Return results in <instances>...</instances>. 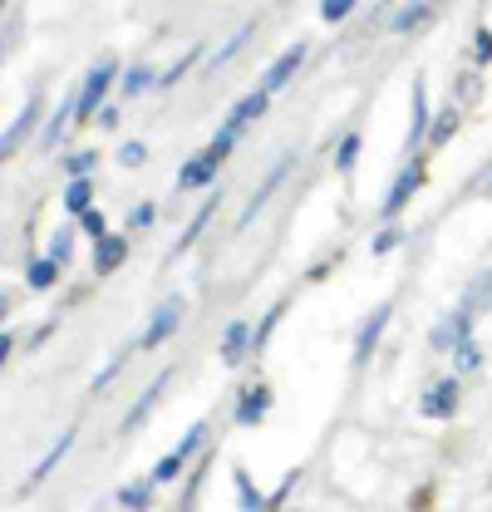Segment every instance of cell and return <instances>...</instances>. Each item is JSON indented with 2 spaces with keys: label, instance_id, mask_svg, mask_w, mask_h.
<instances>
[{
  "label": "cell",
  "instance_id": "obj_1",
  "mask_svg": "<svg viewBox=\"0 0 492 512\" xmlns=\"http://www.w3.org/2000/svg\"><path fill=\"white\" fill-rule=\"evenodd\" d=\"M424 178H429V158H424V153H419V158H409V163L399 168V178L389 183L384 202H379V217H384V227H394V222H399V212L414 202V192L424 188Z\"/></svg>",
  "mask_w": 492,
  "mask_h": 512
},
{
  "label": "cell",
  "instance_id": "obj_2",
  "mask_svg": "<svg viewBox=\"0 0 492 512\" xmlns=\"http://www.w3.org/2000/svg\"><path fill=\"white\" fill-rule=\"evenodd\" d=\"M114 79H119V64L114 60H99L84 79H79V124H99V114L109 109L104 99H109Z\"/></svg>",
  "mask_w": 492,
  "mask_h": 512
},
{
  "label": "cell",
  "instance_id": "obj_3",
  "mask_svg": "<svg viewBox=\"0 0 492 512\" xmlns=\"http://www.w3.org/2000/svg\"><path fill=\"white\" fill-rule=\"evenodd\" d=\"M183 316H187V301H183V296H163V301L153 306L148 325L138 330V350H158V345H168V340L178 335Z\"/></svg>",
  "mask_w": 492,
  "mask_h": 512
},
{
  "label": "cell",
  "instance_id": "obj_4",
  "mask_svg": "<svg viewBox=\"0 0 492 512\" xmlns=\"http://www.w3.org/2000/svg\"><path fill=\"white\" fill-rule=\"evenodd\" d=\"M40 114H45V94L35 89L25 104H20V114L10 119V128H5V143H0V158L10 163V158H20V143H30L35 138V128H45L40 124Z\"/></svg>",
  "mask_w": 492,
  "mask_h": 512
},
{
  "label": "cell",
  "instance_id": "obj_5",
  "mask_svg": "<svg viewBox=\"0 0 492 512\" xmlns=\"http://www.w3.org/2000/svg\"><path fill=\"white\" fill-rule=\"evenodd\" d=\"M291 168H296V148H286V153H281V158H276V163L266 168V178L256 183V192L246 197V207L237 212V227H251V222H256V212H261V207L271 202V192H276L281 183H286V178H291Z\"/></svg>",
  "mask_w": 492,
  "mask_h": 512
},
{
  "label": "cell",
  "instance_id": "obj_6",
  "mask_svg": "<svg viewBox=\"0 0 492 512\" xmlns=\"http://www.w3.org/2000/svg\"><path fill=\"white\" fill-rule=\"evenodd\" d=\"M473 320H478V316L458 301L448 316H438V325L429 330V345L438 350V355H453L458 345H468V340H473Z\"/></svg>",
  "mask_w": 492,
  "mask_h": 512
},
{
  "label": "cell",
  "instance_id": "obj_7",
  "mask_svg": "<svg viewBox=\"0 0 492 512\" xmlns=\"http://www.w3.org/2000/svg\"><path fill=\"white\" fill-rule=\"evenodd\" d=\"M458 404H463V384H458V375H443V380H433L429 389L419 394V419L443 424V419L458 414Z\"/></svg>",
  "mask_w": 492,
  "mask_h": 512
},
{
  "label": "cell",
  "instance_id": "obj_8",
  "mask_svg": "<svg viewBox=\"0 0 492 512\" xmlns=\"http://www.w3.org/2000/svg\"><path fill=\"white\" fill-rule=\"evenodd\" d=\"M429 128H433L429 84H424V74H419L414 89H409V133H404V153H409V158H419V148L429 143Z\"/></svg>",
  "mask_w": 492,
  "mask_h": 512
},
{
  "label": "cell",
  "instance_id": "obj_9",
  "mask_svg": "<svg viewBox=\"0 0 492 512\" xmlns=\"http://www.w3.org/2000/svg\"><path fill=\"white\" fill-rule=\"evenodd\" d=\"M389 316H394V301H379L365 316L360 335H355V350H350V365H355V370H365L369 360H374V350H379V340H384V330H389Z\"/></svg>",
  "mask_w": 492,
  "mask_h": 512
},
{
  "label": "cell",
  "instance_id": "obj_10",
  "mask_svg": "<svg viewBox=\"0 0 492 512\" xmlns=\"http://www.w3.org/2000/svg\"><path fill=\"white\" fill-rule=\"evenodd\" d=\"M306 55H310V45H306V40L286 45V50H281L276 60H271L266 69H261V84H256V89H266V94H281V89H286V84L296 79V69L306 64Z\"/></svg>",
  "mask_w": 492,
  "mask_h": 512
},
{
  "label": "cell",
  "instance_id": "obj_11",
  "mask_svg": "<svg viewBox=\"0 0 492 512\" xmlns=\"http://www.w3.org/2000/svg\"><path fill=\"white\" fill-rule=\"evenodd\" d=\"M271 399H276V394H271V384H266V380L246 384L242 394H237V409H232V424H237V429H256V424H261V419L271 414Z\"/></svg>",
  "mask_w": 492,
  "mask_h": 512
},
{
  "label": "cell",
  "instance_id": "obj_12",
  "mask_svg": "<svg viewBox=\"0 0 492 512\" xmlns=\"http://www.w3.org/2000/svg\"><path fill=\"white\" fill-rule=\"evenodd\" d=\"M251 330H256V325H251L246 316H237V320H227V325H222L217 355H222V365H227V370H237V365L251 360Z\"/></svg>",
  "mask_w": 492,
  "mask_h": 512
},
{
  "label": "cell",
  "instance_id": "obj_13",
  "mask_svg": "<svg viewBox=\"0 0 492 512\" xmlns=\"http://www.w3.org/2000/svg\"><path fill=\"white\" fill-rule=\"evenodd\" d=\"M168 380H173V370H158L153 380H148V389L128 404V414H123V434H138L143 424H148V414L158 409V399H163V389H168Z\"/></svg>",
  "mask_w": 492,
  "mask_h": 512
},
{
  "label": "cell",
  "instance_id": "obj_14",
  "mask_svg": "<svg viewBox=\"0 0 492 512\" xmlns=\"http://www.w3.org/2000/svg\"><path fill=\"white\" fill-rule=\"evenodd\" d=\"M74 439H79V434H74V429H64L60 439H55V444L45 448V453H40V463H35V468L25 473V483H20V498H30V493H35V488H40V483H45V478H50L55 468H60V463H64V453L74 448Z\"/></svg>",
  "mask_w": 492,
  "mask_h": 512
},
{
  "label": "cell",
  "instance_id": "obj_15",
  "mask_svg": "<svg viewBox=\"0 0 492 512\" xmlns=\"http://www.w3.org/2000/svg\"><path fill=\"white\" fill-rule=\"evenodd\" d=\"M266 109H271V94H266V89H251V94H242V99H237V104L227 109V119H222V128L242 138L246 128L256 124V119H261Z\"/></svg>",
  "mask_w": 492,
  "mask_h": 512
},
{
  "label": "cell",
  "instance_id": "obj_16",
  "mask_svg": "<svg viewBox=\"0 0 492 512\" xmlns=\"http://www.w3.org/2000/svg\"><path fill=\"white\" fill-rule=\"evenodd\" d=\"M217 168H222V163H217V158H212L207 148H202V153H192L183 168H178V178H173V192H197V188H207V183L217 178Z\"/></svg>",
  "mask_w": 492,
  "mask_h": 512
},
{
  "label": "cell",
  "instance_id": "obj_17",
  "mask_svg": "<svg viewBox=\"0 0 492 512\" xmlns=\"http://www.w3.org/2000/svg\"><path fill=\"white\" fill-rule=\"evenodd\" d=\"M217 468V448H207L197 463H192V473L183 478V493H178V512H192L197 508V498H202V488H207V473Z\"/></svg>",
  "mask_w": 492,
  "mask_h": 512
},
{
  "label": "cell",
  "instance_id": "obj_18",
  "mask_svg": "<svg viewBox=\"0 0 492 512\" xmlns=\"http://www.w3.org/2000/svg\"><path fill=\"white\" fill-rule=\"evenodd\" d=\"M128 261V232H109L104 242H94V276H114Z\"/></svg>",
  "mask_w": 492,
  "mask_h": 512
},
{
  "label": "cell",
  "instance_id": "obj_19",
  "mask_svg": "<svg viewBox=\"0 0 492 512\" xmlns=\"http://www.w3.org/2000/svg\"><path fill=\"white\" fill-rule=\"evenodd\" d=\"M217 202H222V188L212 192V197H202V207L187 217V227H183V237H178V247H173V256H183V252H192V247H197V237L207 232V222H212V212H217Z\"/></svg>",
  "mask_w": 492,
  "mask_h": 512
},
{
  "label": "cell",
  "instance_id": "obj_20",
  "mask_svg": "<svg viewBox=\"0 0 492 512\" xmlns=\"http://www.w3.org/2000/svg\"><path fill=\"white\" fill-rule=\"evenodd\" d=\"M433 15H438V10H433L429 0L399 5V10L389 15V30H394V35H414V30H424V25H433Z\"/></svg>",
  "mask_w": 492,
  "mask_h": 512
},
{
  "label": "cell",
  "instance_id": "obj_21",
  "mask_svg": "<svg viewBox=\"0 0 492 512\" xmlns=\"http://www.w3.org/2000/svg\"><path fill=\"white\" fill-rule=\"evenodd\" d=\"M281 316H286V296H281V301H271V306L261 311V320H256V330H251V360H261V355H266V345H271V335H276Z\"/></svg>",
  "mask_w": 492,
  "mask_h": 512
},
{
  "label": "cell",
  "instance_id": "obj_22",
  "mask_svg": "<svg viewBox=\"0 0 492 512\" xmlns=\"http://www.w3.org/2000/svg\"><path fill=\"white\" fill-rule=\"evenodd\" d=\"M153 478H128L119 493H114V503H119L123 512H153Z\"/></svg>",
  "mask_w": 492,
  "mask_h": 512
},
{
  "label": "cell",
  "instance_id": "obj_23",
  "mask_svg": "<svg viewBox=\"0 0 492 512\" xmlns=\"http://www.w3.org/2000/svg\"><path fill=\"white\" fill-rule=\"evenodd\" d=\"M232 488H237V508H242V512H266V508H271V498L251 483V473H246L242 463L232 468Z\"/></svg>",
  "mask_w": 492,
  "mask_h": 512
},
{
  "label": "cell",
  "instance_id": "obj_24",
  "mask_svg": "<svg viewBox=\"0 0 492 512\" xmlns=\"http://www.w3.org/2000/svg\"><path fill=\"white\" fill-rule=\"evenodd\" d=\"M60 202H64V212H69L74 222H79L84 212H94V178H79V183H64Z\"/></svg>",
  "mask_w": 492,
  "mask_h": 512
},
{
  "label": "cell",
  "instance_id": "obj_25",
  "mask_svg": "<svg viewBox=\"0 0 492 512\" xmlns=\"http://www.w3.org/2000/svg\"><path fill=\"white\" fill-rule=\"evenodd\" d=\"M60 276H64V266L50 261V256H35V261L25 266V286H30V291H55Z\"/></svg>",
  "mask_w": 492,
  "mask_h": 512
},
{
  "label": "cell",
  "instance_id": "obj_26",
  "mask_svg": "<svg viewBox=\"0 0 492 512\" xmlns=\"http://www.w3.org/2000/svg\"><path fill=\"white\" fill-rule=\"evenodd\" d=\"M458 124H463V114H458V104L448 99L438 114H433V128H429V148H443L453 133H458Z\"/></svg>",
  "mask_w": 492,
  "mask_h": 512
},
{
  "label": "cell",
  "instance_id": "obj_27",
  "mask_svg": "<svg viewBox=\"0 0 492 512\" xmlns=\"http://www.w3.org/2000/svg\"><path fill=\"white\" fill-rule=\"evenodd\" d=\"M463 306H468L473 316H488V311H492V266L473 276V286L463 291Z\"/></svg>",
  "mask_w": 492,
  "mask_h": 512
},
{
  "label": "cell",
  "instance_id": "obj_28",
  "mask_svg": "<svg viewBox=\"0 0 492 512\" xmlns=\"http://www.w3.org/2000/svg\"><path fill=\"white\" fill-rule=\"evenodd\" d=\"M148 478H153L158 488H163V483H178V478H187V458L178 453V448H168V453L153 463V473H148Z\"/></svg>",
  "mask_w": 492,
  "mask_h": 512
},
{
  "label": "cell",
  "instance_id": "obj_29",
  "mask_svg": "<svg viewBox=\"0 0 492 512\" xmlns=\"http://www.w3.org/2000/svg\"><path fill=\"white\" fill-rule=\"evenodd\" d=\"M251 35H256V20H246L242 30H232V35H227V45H222V50L212 55V69H222V64H232V60H237V55L246 50V45H251Z\"/></svg>",
  "mask_w": 492,
  "mask_h": 512
},
{
  "label": "cell",
  "instance_id": "obj_30",
  "mask_svg": "<svg viewBox=\"0 0 492 512\" xmlns=\"http://www.w3.org/2000/svg\"><path fill=\"white\" fill-rule=\"evenodd\" d=\"M64 163V178L69 183H79V178H94V168H99V153L94 148H74L69 158H60Z\"/></svg>",
  "mask_w": 492,
  "mask_h": 512
},
{
  "label": "cell",
  "instance_id": "obj_31",
  "mask_svg": "<svg viewBox=\"0 0 492 512\" xmlns=\"http://www.w3.org/2000/svg\"><path fill=\"white\" fill-rule=\"evenodd\" d=\"M119 89H123V99H138L143 89H158V74H153L148 64H133V69H123Z\"/></svg>",
  "mask_w": 492,
  "mask_h": 512
},
{
  "label": "cell",
  "instance_id": "obj_32",
  "mask_svg": "<svg viewBox=\"0 0 492 512\" xmlns=\"http://www.w3.org/2000/svg\"><path fill=\"white\" fill-rule=\"evenodd\" d=\"M197 60H202V45H187V55H178V60H173L168 69H163V74H158V89H173V84H183L187 69H192Z\"/></svg>",
  "mask_w": 492,
  "mask_h": 512
},
{
  "label": "cell",
  "instance_id": "obj_33",
  "mask_svg": "<svg viewBox=\"0 0 492 512\" xmlns=\"http://www.w3.org/2000/svg\"><path fill=\"white\" fill-rule=\"evenodd\" d=\"M360 148H365V138H360L355 128H350V133H345V138L335 143V168H340L345 178L355 173V163H360Z\"/></svg>",
  "mask_w": 492,
  "mask_h": 512
},
{
  "label": "cell",
  "instance_id": "obj_34",
  "mask_svg": "<svg viewBox=\"0 0 492 512\" xmlns=\"http://www.w3.org/2000/svg\"><path fill=\"white\" fill-rule=\"evenodd\" d=\"M473 370H483V345L478 340H468V345L453 350V375H473Z\"/></svg>",
  "mask_w": 492,
  "mask_h": 512
},
{
  "label": "cell",
  "instance_id": "obj_35",
  "mask_svg": "<svg viewBox=\"0 0 492 512\" xmlns=\"http://www.w3.org/2000/svg\"><path fill=\"white\" fill-rule=\"evenodd\" d=\"M404 237H409V232H404L399 222H394V227H379V232L369 237V252H374V256H389L394 247H404Z\"/></svg>",
  "mask_w": 492,
  "mask_h": 512
},
{
  "label": "cell",
  "instance_id": "obj_36",
  "mask_svg": "<svg viewBox=\"0 0 492 512\" xmlns=\"http://www.w3.org/2000/svg\"><path fill=\"white\" fill-rule=\"evenodd\" d=\"M74 237H79V227H74V222H69V227H60V232H55V242H50V261L69 266V256H74Z\"/></svg>",
  "mask_w": 492,
  "mask_h": 512
},
{
  "label": "cell",
  "instance_id": "obj_37",
  "mask_svg": "<svg viewBox=\"0 0 492 512\" xmlns=\"http://www.w3.org/2000/svg\"><path fill=\"white\" fill-rule=\"evenodd\" d=\"M74 227H79V232H84V237H94V242H104V237H109V232H114V227H109V217H104V212H99V207H94V212H84V217H79V222H74Z\"/></svg>",
  "mask_w": 492,
  "mask_h": 512
},
{
  "label": "cell",
  "instance_id": "obj_38",
  "mask_svg": "<svg viewBox=\"0 0 492 512\" xmlns=\"http://www.w3.org/2000/svg\"><path fill=\"white\" fill-rule=\"evenodd\" d=\"M123 360H128V350H119V355H109V365H104V370H99V375H94V384H89V394H104V389H109V384L119 380Z\"/></svg>",
  "mask_w": 492,
  "mask_h": 512
},
{
  "label": "cell",
  "instance_id": "obj_39",
  "mask_svg": "<svg viewBox=\"0 0 492 512\" xmlns=\"http://www.w3.org/2000/svg\"><path fill=\"white\" fill-rule=\"evenodd\" d=\"M232 148H237V133H227V128L217 124V133L207 138V153H212L217 163H227V158H232Z\"/></svg>",
  "mask_w": 492,
  "mask_h": 512
},
{
  "label": "cell",
  "instance_id": "obj_40",
  "mask_svg": "<svg viewBox=\"0 0 492 512\" xmlns=\"http://www.w3.org/2000/svg\"><path fill=\"white\" fill-rule=\"evenodd\" d=\"M473 64H478V69L492 64V25H478V30H473Z\"/></svg>",
  "mask_w": 492,
  "mask_h": 512
},
{
  "label": "cell",
  "instance_id": "obj_41",
  "mask_svg": "<svg viewBox=\"0 0 492 512\" xmlns=\"http://www.w3.org/2000/svg\"><path fill=\"white\" fill-rule=\"evenodd\" d=\"M119 163L123 168H143V163H148V143H143V138H128L119 148Z\"/></svg>",
  "mask_w": 492,
  "mask_h": 512
},
{
  "label": "cell",
  "instance_id": "obj_42",
  "mask_svg": "<svg viewBox=\"0 0 492 512\" xmlns=\"http://www.w3.org/2000/svg\"><path fill=\"white\" fill-rule=\"evenodd\" d=\"M350 15H355L350 0H325V5H320V20H325V25H340V20H350Z\"/></svg>",
  "mask_w": 492,
  "mask_h": 512
},
{
  "label": "cell",
  "instance_id": "obj_43",
  "mask_svg": "<svg viewBox=\"0 0 492 512\" xmlns=\"http://www.w3.org/2000/svg\"><path fill=\"white\" fill-rule=\"evenodd\" d=\"M158 222V207L153 202H138L133 212H128V232H143V227H153Z\"/></svg>",
  "mask_w": 492,
  "mask_h": 512
},
{
  "label": "cell",
  "instance_id": "obj_44",
  "mask_svg": "<svg viewBox=\"0 0 492 512\" xmlns=\"http://www.w3.org/2000/svg\"><path fill=\"white\" fill-rule=\"evenodd\" d=\"M296 483H301V468H291V473L281 478V488L271 493V508H276V512H286V498H291V488H296Z\"/></svg>",
  "mask_w": 492,
  "mask_h": 512
},
{
  "label": "cell",
  "instance_id": "obj_45",
  "mask_svg": "<svg viewBox=\"0 0 492 512\" xmlns=\"http://www.w3.org/2000/svg\"><path fill=\"white\" fill-rule=\"evenodd\" d=\"M458 94H463V99H478V94H483V79H478V69L458 74Z\"/></svg>",
  "mask_w": 492,
  "mask_h": 512
},
{
  "label": "cell",
  "instance_id": "obj_46",
  "mask_svg": "<svg viewBox=\"0 0 492 512\" xmlns=\"http://www.w3.org/2000/svg\"><path fill=\"white\" fill-rule=\"evenodd\" d=\"M55 330H60V311H55V316H50L45 325H40V330H35V335H30V350H40V345H45V340H50Z\"/></svg>",
  "mask_w": 492,
  "mask_h": 512
},
{
  "label": "cell",
  "instance_id": "obj_47",
  "mask_svg": "<svg viewBox=\"0 0 492 512\" xmlns=\"http://www.w3.org/2000/svg\"><path fill=\"white\" fill-rule=\"evenodd\" d=\"M0 360H5V365L15 360V330H10V325H5V335H0Z\"/></svg>",
  "mask_w": 492,
  "mask_h": 512
},
{
  "label": "cell",
  "instance_id": "obj_48",
  "mask_svg": "<svg viewBox=\"0 0 492 512\" xmlns=\"http://www.w3.org/2000/svg\"><path fill=\"white\" fill-rule=\"evenodd\" d=\"M429 503H433V488H419V493L409 498V508L414 512H429Z\"/></svg>",
  "mask_w": 492,
  "mask_h": 512
},
{
  "label": "cell",
  "instance_id": "obj_49",
  "mask_svg": "<svg viewBox=\"0 0 492 512\" xmlns=\"http://www.w3.org/2000/svg\"><path fill=\"white\" fill-rule=\"evenodd\" d=\"M330 266H335L330 256H325V261H315V266L306 271V281H325V276H330Z\"/></svg>",
  "mask_w": 492,
  "mask_h": 512
},
{
  "label": "cell",
  "instance_id": "obj_50",
  "mask_svg": "<svg viewBox=\"0 0 492 512\" xmlns=\"http://www.w3.org/2000/svg\"><path fill=\"white\" fill-rule=\"evenodd\" d=\"M99 128H119V109H114V104H109V109L99 114Z\"/></svg>",
  "mask_w": 492,
  "mask_h": 512
},
{
  "label": "cell",
  "instance_id": "obj_51",
  "mask_svg": "<svg viewBox=\"0 0 492 512\" xmlns=\"http://www.w3.org/2000/svg\"><path fill=\"white\" fill-rule=\"evenodd\" d=\"M488 192H492V173H488Z\"/></svg>",
  "mask_w": 492,
  "mask_h": 512
},
{
  "label": "cell",
  "instance_id": "obj_52",
  "mask_svg": "<svg viewBox=\"0 0 492 512\" xmlns=\"http://www.w3.org/2000/svg\"><path fill=\"white\" fill-rule=\"evenodd\" d=\"M286 512H301V508H286Z\"/></svg>",
  "mask_w": 492,
  "mask_h": 512
}]
</instances>
